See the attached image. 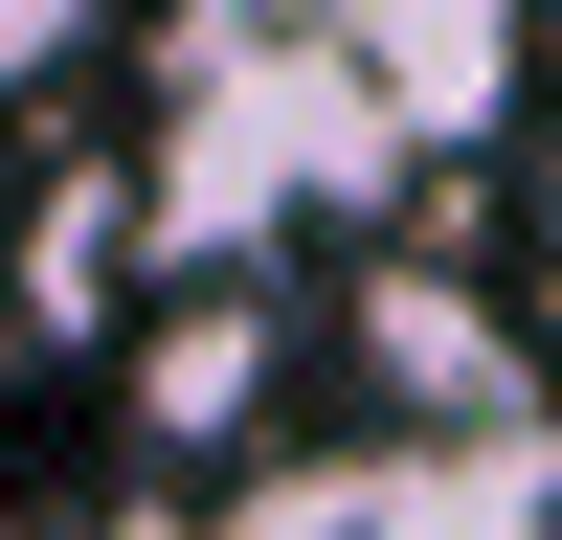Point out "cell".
I'll use <instances>...</instances> for the list:
<instances>
[{
	"label": "cell",
	"mask_w": 562,
	"mask_h": 540,
	"mask_svg": "<svg viewBox=\"0 0 562 540\" xmlns=\"http://www.w3.org/2000/svg\"><path fill=\"white\" fill-rule=\"evenodd\" d=\"M383 158H405V113L338 68V45L203 23V90H180V135H158V225H180V248H270L293 203H360Z\"/></svg>",
	"instance_id": "6da1fadb"
},
{
	"label": "cell",
	"mask_w": 562,
	"mask_h": 540,
	"mask_svg": "<svg viewBox=\"0 0 562 540\" xmlns=\"http://www.w3.org/2000/svg\"><path fill=\"white\" fill-rule=\"evenodd\" d=\"M360 540H562V428H383L338 450Z\"/></svg>",
	"instance_id": "7a4b0ae2"
},
{
	"label": "cell",
	"mask_w": 562,
	"mask_h": 540,
	"mask_svg": "<svg viewBox=\"0 0 562 540\" xmlns=\"http://www.w3.org/2000/svg\"><path fill=\"white\" fill-rule=\"evenodd\" d=\"M270 360H293V315H270L248 270H225V293L180 315L158 360H135V428H158V450H203V428H248V405H270Z\"/></svg>",
	"instance_id": "3957f363"
},
{
	"label": "cell",
	"mask_w": 562,
	"mask_h": 540,
	"mask_svg": "<svg viewBox=\"0 0 562 540\" xmlns=\"http://www.w3.org/2000/svg\"><path fill=\"white\" fill-rule=\"evenodd\" d=\"M90 540H360V518H338V473H225V495H135Z\"/></svg>",
	"instance_id": "277c9868"
},
{
	"label": "cell",
	"mask_w": 562,
	"mask_h": 540,
	"mask_svg": "<svg viewBox=\"0 0 562 540\" xmlns=\"http://www.w3.org/2000/svg\"><path fill=\"white\" fill-rule=\"evenodd\" d=\"M45 23H68V0H0V68H23V45H45Z\"/></svg>",
	"instance_id": "5b68a950"
}]
</instances>
